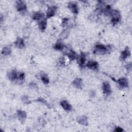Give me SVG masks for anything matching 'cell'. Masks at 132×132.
<instances>
[{
	"label": "cell",
	"mask_w": 132,
	"mask_h": 132,
	"mask_svg": "<svg viewBox=\"0 0 132 132\" xmlns=\"http://www.w3.org/2000/svg\"><path fill=\"white\" fill-rule=\"evenodd\" d=\"M109 46L98 44L95 45V49L93 52L96 54H106L109 52Z\"/></svg>",
	"instance_id": "obj_1"
},
{
	"label": "cell",
	"mask_w": 132,
	"mask_h": 132,
	"mask_svg": "<svg viewBox=\"0 0 132 132\" xmlns=\"http://www.w3.org/2000/svg\"><path fill=\"white\" fill-rule=\"evenodd\" d=\"M109 15L111 16V22L113 24H116L118 23L121 18V15L119 11L116 10H111Z\"/></svg>",
	"instance_id": "obj_2"
},
{
	"label": "cell",
	"mask_w": 132,
	"mask_h": 132,
	"mask_svg": "<svg viewBox=\"0 0 132 132\" xmlns=\"http://www.w3.org/2000/svg\"><path fill=\"white\" fill-rule=\"evenodd\" d=\"M69 9L71 11L75 14H77L78 12V7L77 4L75 2H70L68 3V6Z\"/></svg>",
	"instance_id": "obj_3"
},
{
	"label": "cell",
	"mask_w": 132,
	"mask_h": 132,
	"mask_svg": "<svg viewBox=\"0 0 132 132\" xmlns=\"http://www.w3.org/2000/svg\"><path fill=\"white\" fill-rule=\"evenodd\" d=\"M116 82L120 86L123 88H127L129 86L128 80L126 77L120 78Z\"/></svg>",
	"instance_id": "obj_4"
},
{
	"label": "cell",
	"mask_w": 132,
	"mask_h": 132,
	"mask_svg": "<svg viewBox=\"0 0 132 132\" xmlns=\"http://www.w3.org/2000/svg\"><path fill=\"white\" fill-rule=\"evenodd\" d=\"M103 90L104 93L106 95H109L111 93V89L108 82H104L103 83Z\"/></svg>",
	"instance_id": "obj_5"
},
{
	"label": "cell",
	"mask_w": 132,
	"mask_h": 132,
	"mask_svg": "<svg viewBox=\"0 0 132 132\" xmlns=\"http://www.w3.org/2000/svg\"><path fill=\"white\" fill-rule=\"evenodd\" d=\"M130 56V51L129 50V48L128 46H126L124 50L121 53V56L120 58L122 60H125L127 57H129Z\"/></svg>",
	"instance_id": "obj_6"
},
{
	"label": "cell",
	"mask_w": 132,
	"mask_h": 132,
	"mask_svg": "<svg viewBox=\"0 0 132 132\" xmlns=\"http://www.w3.org/2000/svg\"><path fill=\"white\" fill-rule=\"evenodd\" d=\"M86 66V67H87L88 68H89L90 69H91L93 70H97L98 69V64L95 61L90 60L87 62Z\"/></svg>",
	"instance_id": "obj_7"
},
{
	"label": "cell",
	"mask_w": 132,
	"mask_h": 132,
	"mask_svg": "<svg viewBox=\"0 0 132 132\" xmlns=\"http://www.w3.org/2000/svg\"><path fill=\"white\" fill-rule=\"evenodd\" d=\"M16 8L18 11H23L26 9V5L23 1H18L16 2Z\"/></svg>",
	"instance_id": "obj_8"
},
{
	"label": "cell",
	"mask_w": 132,
	"mask_h": 132,
	"mask_svg": "<svg viewBox=\"0 0 132 132\" xmlns=\"http://www.w3.org/2000/svg\"><path fill=\"white\" fill-rule=\"evenodd\" d=\"M57 7L56 6H51L49 7L46 11V17L47 18H50L53 16L56 12Z\"/></svg>",
	"instance_id": "obj_9"
},
{
	"label": "cell",
	"mask_w": 132,
	"mask_h": 132,
	"mask_svg": "<svg viewBox=\"0 0 132 132\" xmlns=\"http://www.w3.org/2000/svg\"><path fill=\"white\" fill-rule=\"evenodd\" d=\"M17 115H18V117L19 120L21 121V122L22 123H23L25 121V119L27 117V114L26 113L25 111L23 110H19L17 111Z\"/></svg>",
	"instance_id": "obj_10"
},
{
	"label": "cell",
	"mask_w": 132,
	"mask_h": 132,
	"mask_svg": "<svg viewBox=\"0 0 132 132\" xmlns=\"http://www.w3.org/2000/svg\"><path fill=\"white\" fill-rule=\"evenodd\" d=\"M60 105L61 107L66 111H71L72 110V106L66 100H62L60 102Z\"/></svg>",
	"instance_id": "obj_11"
},
{
	"label": "cell",
	"mask_w": 132,
	"mask_h": 132,
	"mask_svg": "<svg viewBox=\"0 0 132 132\" xmlns=\"http://www.w3.org/2000/svg\"><path fill=\"white\" fill-rule=\"evenodd\" d=\"M77 122L84 126L88 125V118L86 116H80L77 118Z\"/></svg>",
	"instance_id": "obj_12"
},
{
	"label": "cell",
	"mask_w": 132,
	"mask_h": 132,
	"mask_svg": "<svg viewBox=\"0 0 132 132\" xmlns=\"http://www.w3.org/2000/svg\"><path fill=\"white\" fill-rule=\"evenodd\" d=\"M82 80L80 78H76L73 81H72V85L76 88L77 89H81L82 87Z\"/></svg>",
	"instance_id": "obj_13"
},
{
	"label": "cell",
	"mask_w": 132,
	"mask_h": 132,
	"mask_svg": "<svg viewBox=\"0 0 132 132\" xmlns=\"http://www.w3.org/2000/svg\"><path fill=\"white\" fill-rule=\"evenodd\" d=\"M7 77L10 81H14L18 77L17 72L15 70H12L8 73Z\"/></svg>",
	"instance_id": "obj_14"
},
{
	"label": "cell",
	"mask_w": 132,
	"mask_h": 132,
	"mask_svg": "<svg viewBox=\"0 0 132 132\" xmlns=\"http://www.w3.org/2000/svg\"><path fill=\"white\" fill-rule=\"evenodd\" d=\"M86 56H87L86 53L81 52L80 54V55L78 56V57L79 58L78 63L80 66H82L85 64L86 61Z\"/></svg>",
	"instance_id": "obj_15"
},
{
	"label": "cell",
	"mask_w": 132,
	"mask_h": 132,
	"mask_svg": "<svg viewBox=\"0 0 132 132\" xmlns=\"http://www.w3.org/2000/svg\"><path fill=\"white\" fill-rule=\"evenodd\" d=\"M14 43L15 46L19 48H23L25 46L24 40L21 38H18Z\"/></svg>",
	"instance_id": "obj_16"
},
{
	"label": "cell",
	"mask_w": 132,
	"mask_h": 132,
	"mask_svg": "<svg viewBox=\"0 0 132 132\" xmlns=\"http://www.w3.org/2000/svg\"><path fill=\"white\" fill-rule=\"evenodd\" d=\"M68 56L69 58V59L72 61L74 59H77L78 56L77 55V54L74 52L72 50H71L70 51V52L68 53Z\"/></svg>",
	"instance_id": "obj_17"
},
{
	"label": "cell",
	"mask_w": 132,
	"mask_h": 132,
	"mask_svg": "<svg viewBox=\"0 0 132 132\" xmlns=\"http://www.w3.org/2000/svg\"><path fill=\"white\" fill-rule=\"evenodd\" d=\"M65 47L64 44L60 40L57 41L54 46V48L56 50H62Z\"/></svg>",
	"instance_id": "obj_18"
},
{
	"label": "cell",
	"mask_w": 132,
	"mask_h": 132,
	"mask_svg": "<svg viewBox=\"0 0 132 132\" xmlns=\"http://www.w3.org/2000/svg\"><path fill=\"white\" fill-rule=\"evenodd\" d=\"M44 13L41 12H36L32 15V19L34 20H39L44 16Z\"/></svg>",
	"instance_id": "obj_19"
},
{
	"label": "cell",
	"mask_w": 132,
	"mask_h": 132,
	"mask_svg": "<svg viewBox=\"0 0 132 132\" xmlns=\"http://www.w3.org/2000/svg\"><path fill=\"white\" fill-rule=\"evenodd\" d=\"M40 77H41V79L42 80V82L44 84H47L49 83L50 80H49L48 77L46 74H45L44 73H41L40 74Z\"/></svg>",
	"instance_id": "obj_20"
},
{
	"label": "cell",
	"mask_w": 132,
	"mask_h": 132,
	"mask_svg": "<svg viewBox=\"0 0 132 132\" xmlns=\"http://www.w3.org/2000/svg\"><path fill=\"white\" fill-rule=\"evenodd\" d=\"M47 26V22L45 19L42 20L39 23V27L41 30H44L46 29Z\"/></svg>",
	"instance_id": "obj_21"
},
{
	"label": "cell",
	"mask_w": 132,
	"mask_h": 132,
	"mask_svg": "<svg viewBox=\"0 0 132 132\" xmlns=\"http://www.w3.org/2000/svg\"><path fill=\"white\" fill-rule=\"evenodd\" d=\"M11 52V49L9 46H5L3 47L2 51V54L5 56L9 55Z\"/></svg>",
	"instance_id": "obj_22"
},
{
	"label": "cell",
	"mask_w": 132,
	"mask_h": 132,
	"mask_svg": "<svg viewBox=\"0 0 132 132\" xmlns=\"http://www.w3.org/2000/svg\"><path fill=\"white\" fill-rule=\"evenodd\" d=\"M69 34H70V32L67 29H65V30H64L59 35V37L60 38L61 40L62 39H66L68 38V37L69 36Z\"/></svg>",
	"instance_id": "obj_23"
},
{
	"label": "cell",
	"mask_w": 132,
	"mask_h": 132,
	"mask_svg": "<svg viewBox=\"0 0 132 132\" xmlns=\"http://www.w3.org/2000/svg\"><path fill=\"white\" fill-rule=\"evenodd\" d=\"M25 78V74L24 73H20L19 76V79L20 80L22 81Z\"/></svg>",
	"instance_id": "obj_24"
},
{
	"label": "cell",
	"mask_w": 132,
	"mask_h": 132,
	"mask_svg": "<svg viewBox=\"0 0 132 132\" xmlns=\"http://www.w3.org/2000/svg\"><path fill=\"white\" fill-rule=\"evenodd\" d=\"M37 101H38V102L43 103H44V104H45L46 106H48V104H47V103H46V102L44 100V99H43V98H42V97H39V98H38Z\"/></svg>",
	"instance_id": "obj_25"
},
{
	"label": "cell",
	"mask_w": 132,
	"mask_h": 132,
	"mask_svg": "<svg viewBox=\"0 0 132 132\" xmlns=\"http://www.w3.org/2000/svg\"><path fill=\"white\" fill-rule=\"evenodd\" d=\"M22 101L24 102V103H29V101H28V97L27 96H24L23 97H22Z\"/></svg>",
	"instance_id": "obj_26"
},
{
	"label": "cell",
	"mask_w": 132,
	"mask_h": 132,
	"mask_svg": "<svg viewBox=\"0 0 132 132\" xmlns=\"http://www.w3.org/2000/svg\"><path fill=\"white\" fill-rule=\"evenodd\" d=\"M68 19L67 18H64L63 19V21H62V25L63 26H64L66 25L67 22H68Z\"/></svg>",
	"instance_id": "obj_27"
},
{
	"label": "cell",
	"mask_w": 132,
	"mask_h": 132,
	"mask_svg": "<svg viewBox=\"0 0 132 132\" xmlns=\"http://www.w3.org/2000/svg\"><path fill=\"white\" fill-rule=\"evenodd\" d=\"M114 131H117V132H121V131H123V129L121 127H116L115 128Z\"/></svg>",
	"instance_id": "obj_28"
}]
</instances>
